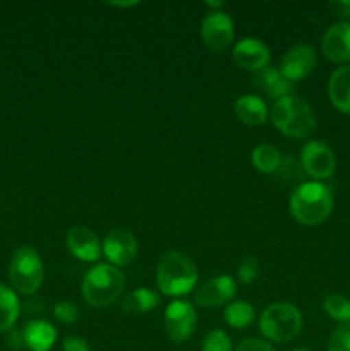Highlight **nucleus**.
<instances>
[{
	"label": "nucleus",
	"instance_id": "nucleus-1",
	"mask_svg": "<svg viewBox=\"0 0 350 351\" xmlns=\"http://www.w3.org/2000/svg\"><path fill=\"white\" fill-rule=\"evenodd\" d=\"M199 273L194 261L184 252L170 250L156 266V287L167 297H184L198 287Z\"/></svg>",
	"mask_w": 350,
	"mask_h": 351
},
{
	"label": "nucleus",
	"instance_id": "nucleus-2",
	"mask_svg": "<svg viewBox=\"0 0 350 351\" xmlns=\"http://www.w3.org/2000/svg\"><path fill=\"white\" fill-rule=\"evenodd\" d=\"M333 211V194L321 182H304L290 197V213L305 226L321 225Z\"/></svg>",
	"mask_w": 350,
	"mask_h": 351
},
{
	"label": "nucleus",
	"instance_id": "nucleus-3",
	"mask_svg": "<svg viewBox=\"0 0 350 351\" xmlns=\"http://www.w3.org/2000/svg\"><path fill=\"white\" fill-rule=\"evenodd\" d=\"M271 122L281 134L292 139H304L316 129V115L312 106L305 99L294 95L275 99L271 106Z\"/></svg>",
	"mask_w": 350,
	"mask_h": 351
},
{
	"label": "nucleus",
	"instance_id": "nucleus-4",
	"mask_svg": "<svg viewBox=\"0 0 350 351\" xmlns=\"http://www.w3.org/2000/svg\"><path fill=\"white\" fill-rule=\"evenodd\" d=\"M124 285H126V278L120 273L119 267L106 263L95 264L84 274V280H82V297H84V300L91 307H108L120 297Z\"/></svg>",
	"mask_w": 350,
	"mask_h": 351
},
{
	"label": "nucleus",
	"instance_id": "nucleus-5",
	"mask_svg": "<svg viewBox=\"0 0 350 351\" xmlns=\"http://www.w3.org/2000/svg\"><path fill=\"white\" fill-rule=\"evenodd\" d=\"M301 311L288 302L271 304L259 317V331L268 341L288 343L301 335Z\"/></svg>",
	"mask_w": 350,
	"mask_h": 351
},
{
	"label": "nucleus",
	"instance_id": "nucleus-6",
	"mask_svg": "<svg viewBox=\"0 0 350 351\" xmlns=\"http://www.w3.org/2000/svg\"><path fill=\"white\" fill-rule=\"evenodd\" d=\"M9 280L21 295H33L41 288L45 267L40 254L30 245H23L12 254L9 264Z\"/></svg>",
	"mask_w": 350,
	"mask_h": 351
},
{
	"label": "nucleus",
	"instance_id": "nucleus-7",
	"mask_svg": "<svg viewBox=\"0 0 350 351\" xmlns=\"http://www.w3.org/2000/svg\"><path fill=\"white\" fill-rule=\"evenodd\" d=\"M165 332L172 343H184L198 328V312L187 300H174L165 308Z\"/></svg>",
	"mask_w": 350,
	"mask_h": 351
},
{
	"label": "nucleus",
	"instance_id": "nucleus-8",
	"mask_svg": "<svg viewBox=\"0 0 350 351\" xmlns=\"http://www.w3.org/2000/svg\"><path fill=\"white\" fill-rule=\"evenodd\" d=\"M233 21L223 10H211L201 23V40L215 53H223L233 43Z\"/></svg>",
	"mask_w": 350,
	"mask_h": 351
},
{
	"label": "nucleus",
	"instance_id": "nucleus-9",
	"mask_svg": "<svg viewBox=\"0 0 350 351\" xmlns=\"http://www.w3.org/2000/svg\"><path fill=\"white\" fill-rule=\"evenodd\" d=\"M301 165L305 175L318 180L333 177L336 170V158L331 147L321 141H311L301 151Z\"/></svg>",
	"mask_w": 350,
	"mask_h": 351
},
{
	"label": "nucleus",
	"instance_id": "nucleus-10",
	"mask_svg": "<svg viewBox=\"0 0 350 351\" xmlns=\"http://www.w3.org/2000/svg\"><path fill=\"white\" fill-rule=\"evenodd\" d=\"M137 240L132 232L126 228H113L106 233L102 243V252L108 264L115 267L129 266L137 257Z\"/></svg>",
	"mask_w": 350,
	"mask_h": 351
},
{
	"label": "nucleus",
	"instance_id": "nucleus-11",
	"mask_svg": "<svg viewBox=\"0 0 350 351\" xmlns=\"http://www.w3.org/2000/svg\"><path fill=\"white\" fill-rule=\"evenodd\" d=\"M237 293V283L229 274L215 276L211 280L205 281L201 287L196 290L194 302L198 307L202 308H216L226 305Z\"/></svg>",
	"mask_w": 350,
	"mask_h": 351
},
{
	"label": "nucleus",
	"instance_id": "nucleus-12",
	"mask_svg": "<svg viewBox=\"0 0 350 351\" xmlns=\"http://www.w3.org/2000/svg\"><path fill=\"white\" fill-rule=\"evenodd\" d=\"M316 62H318V55L314 48L307 43H299L283 55L278 69L288 81L295 82L307 77L314 71Z\"/></svg>",
	"mask_w": 350,
	"mask_h": 351
},
{
	"label": "nucleus",
	"instance_id": "nucleus-13",
	"mask_svg": "<svg viewBox=\"0 0 350 351\" xmlns=\"http://www.w3.org/2000/svg\"><path fill=\"white\" fill-rule=\"evenodd\" d=\"M65 245L69 252L82 263H96L103 256L100 239L88 226H72L65 235Z\"/></svg>",
	"mask_w": 350,
	"mask_h": 351
},
{
	"label": "nucleus",
	"instance_id": "nucleus-14",
	"mask_svg": "<svg viewBox=\"0 0 350 351\" xmlns=\"http://www.w3.org/2000/svg\"><path fill=\"white\" fill-rule=\"evenodd\" d=\"M233 60L240 69L257 72L268 67L271 62V51L261 40L253 36L242 38L233 47Z\"/></svg>",
	"mask_w": 350,
	"mask_h": 351
},
{
	"label": "nucleus",
	"instance_id": "nucleus-15",
	"mask_svg": "<svg viewBox=\"0 0 350 351\" xmlns=\"http://www.w3.org/2000/svg\"><path fill=\"white\" fill-rule=\"evenodd\" d=\"M321 50L335 64L350 62V23H335L321 38Z\"/></svg>",
	"mask_w": 350,
	"mask_h": 351
},
{
	"label": "nucleus",
	"instance_id": "nucleus-16",
	"mask_svg": "<svg viewBox=\"0 0 350 351\" xmlns=\"http://www.w3.org/2000/svg\"><path fill=\"white\" fill-rule=\"evenodd\" d=\"M253 84L257 89L273 99H280L283 96H290L294 91V82L288 81L278 67H264L261 71L253 72Z\"/></svg>",
	"mask_w": 350,
	"mask_h": 351
},
{
	"label": "nucleus",
	"instance_id": "nucleus-17",
	"mask_svg": "<svg viewBox=\"0 0 350 351\" xmlns=\"http://www.w3.org/2000/svg\"><path fill=\"white\" fill-rule=\"evenodd\" d=\"M57 329L43 319L27 322L23 331V343L31 351H50L57 341Z\"/></svg>",
	"mask_w": 350,
	"mask_h": 351
},
{
	"label": "nucleus",
	"instance_id": "nucleus-18",
	"mask_svg": "<svg viewBox=\"0 0 350 351\" xmlns=\"http://www.w3.org/2000/svg\"><path fill=\"white\" fill-rule=\"evenodd\" d=\"M235 115L242 123L250 127L263 125L268 120V106L257 95H242L235 101Z\"/></svg>",
	"mask_w": 350,
	"mask_h": 351
},
{
	"label": "nucleus",
	"instance_id": "nucleus-19",
	"mask_svg": "<svg viewBox=\"0 0 350 351\" xmlns=\"http://www.w3.org/2000/svg\"><path fill=\"white\" fill-rule=\"evenodd\" d=\"M328 95L333 106L350 115V65L336 69L328 82Z\"/></svg>",
	"mask_w": 350,
	"mask_h": 351
},
{
	"label": "nucleus",
	"instance_id": "nucleus-20",
	"mask_svg": "<svg viewBox=\"0 0 350 351\" xmlns=\"http://www.w3.org/2000/svg\"><path fill=\"white\" fill-rule=\"evenodd\" d=\"M160 304V295L150 288H137L127 293L122 300V311L127 315H143L151 312Z\"/></svg>",
	"mask_w": 350,
	"mask_h": 351
},
{
	"label": "nucleus",
	"instance_id": "nucleus-21",
	"mask_svg": "<svg viewBox=\"0 0 350 351\" xmlns=\"http://www.w3.org/2000/svg\"><path fill=\"white\" fill-rule=\"evenodd\" d=\"M223 319L233 329L250 328L256 321V308L249 302H230L225 307V312H223Z\"/></svg>",
	"mask_w": 350,
	"mask_h": 351
},
{
	"label": "nucleus",
	"instance_id": "nucleus-22",
	"mask_svg": "<svg viewBox=\"0 0 350 351\" xmlns=\"http://www.w3.org/2000/svg\"><path fill=\"white\" fill-rule=\"evenodd\" d=\"M21 314V304L12 288L0 283V331H7L16 324Z\"/></svg>",
	"mask_w": 350,
	"mask_h": 351
},
{
	"label": "nucleus",
	"instance_id": "nucleus-23",
	"mask_svg": "<svg viewBox=\"0 0 350 351\" xmlns=\"http://www.w3.org/2000/svg\"><path fill=\"white\" fill-rule=\"evenodd\" d=\"M250 161H253V167L261 173H277L281 163V154L271 144H259L253 149Z\"/></svg>",
	"mask_w": 350,
	"mask_h": 351
},
{
	"label": "nucleus",
	"instance_id": "nucleus-24",
	"mask_svg": "<svg viewBox=\"0 0 350 351\" xmlns=\"http://www.w3.org/2000/svg\"><path fill=\"white\" fill-rule=\"evenodd\" d=\"M323 307L333 321H338L340 324L350 321V300L343 295H329L325 298Z\"/></svg>",
	"mask_w": 350,
	"mask_h": 351
},
{
	"label": "nucleus",
	"instance_id": "nucleus-25",
	"mask_svg": "<svg viewBox=\"0 0 350 351\" xmlns=\"http://www.w3.org/2000/svg\"><path fill=\"white\" fill-rule=\"evenodd\" d=\"M232 339L223 329H211L202 338L201 351H232Z\"/></svg>",
	"mask_w": 350,
	"mask_h": 351
},
{
	"label": "nucleus",
	"instance_id": "nucleus-26",
	"mask_svg": "<svg viewBox=\"0 0 350 351\" xmlns=\"http://www.w3.org/2000/svg\"><path fill=\"white\" fill-rule=\"evenodd\" d=\"M328 351H350V321L333 329L328 339Z\"/></svg>",
	"mask_w": 350,
	"mask_h": 351
},
{
	"label": "nucleus",
	"instance_id": "nucleus-27",
	"mask_svg": "<svg viewBox=\"0 0 350 351\" xmlns=\"http://www.w3.org/2000/svg\"><path fill=\"white\" fill-rule=\"evenodd\" d=\"M237 276L239 281L244 285H250L256 281V278L259 276V263L254 256H247L240 261L239 269H237Z\"/></svg>",
	"mask_w": 350,
	"mask_h": 351
},
{
	"label": "nucleus",
	"instance_id": "nucleus-28",
	"mask_svg": "<svg viewBox=\"0 0 350 351\" xmlns=\"http://www.w3.org/2000/svg\"><path fill=\"white\" fill-rule=\"evenodd\" d=\"M54 315L64 324H74L79 319V308L72 300H60L54 305Z\"/></svg>",
	"mask_w": 350,
	"mask_h": 351
},
{
	"label": "nucleus",
	"instance_id": "nucleus-29",
	"mask_svg": "<svg viewBox=\"0 0 350 351\" xmlns=\"http://www.w3.org/2000/svg\"><path fill=\"white\" fill-rule=\"evenodd\" d=\"M277 173L280 177H285L287 180H297V178H302L304 170H302V165L294 156H287L281 158V163L278 167Z\"/></svg>",
	"mask_w": 350,
	"mask_h": 351
},
{
	"label": "nucleus",
	"instance_id": "nucleus-30",
	"mask_svg": "<svg viewBox=\"0 0 350 351\" xmlns=\"http://www.w3.org/2000/svg\"><path fill=\"white\" fill-rule=\"evenodd\" d=\"M235 351H277L270 341L259 338H246L237 345Z\"/></svg>",
	"mask_w": 350,
	"mask_h": 351
},
{
	"label": "nucleus",
	"instance_id": "nucleus-31",
	"mask_svg": "<svg viewBox=\"0 0 350 351\" xmlns=\"http://www.w3.org/2000/svg\"><path fill=\"white\" fill-rule=\"evenodd\" d=\"M62 350L64 351H91L88 341L84 338H79V336H69L62 343Z\"/></svg>",
	"mask_w": 350,
	"mask_h": 351
},
{
	"label": "nucleus",
	"instance_id": "nucleus-32",
	"mask_svg": "<svg viewBox=\"0 0 350 351\" xmlns=\"http://www.w3.org/2000/svg\"><path fill=\"white\" fill-rule=\"evenodd\" d=\"M336 9L340 10V14H342V16H347L350 19V0L336 3Z\"/></svg>",
	"mask_w": 350,
	"mask_h": 351
},
{
	"label": "nucleus",
	"instance_id": "nucleus-33",
	"mask_svg": "<svg viewBox=\"0 0 350 351\" xmlns=\"http://www.w3.org/2000/svg\"><path fill=\"white\" fill-rule=\"evenodd\" d=\"M108 5H113V7H119V9H122V7H134L137 5V2H110Z\"/></svg>",
	"mask_w": 350,
	"mask_h": 351
},
{
	"label": "nucleus",
	"instance_id": "nucleus-34",
	"mask_svg": "<svg viewBox=\"0 0 350 351\" xmlns=\"http://www.w3.org/2000/svg\"><path fill=\"white\" fill-rule=\"evenodd\" d=\"M206 5L215 10H220V7H223V2H206Z\"/></svg>",
	"mask_w": 350,
	"mask_h": 351
},
{
	"label": "nucleus",
	"instance_id": "nucleus-35",
	"mask_svg": "<svg viewBox=\"0 0 350 351\" xmlns=\"http://www.w3.org/2000/svg\"><path fill=\"white\" fill-rule=\"evenodd\" d=\"M294 351H311V350H304V348H302V350H294Z\"/></svg>",
	"mask_w": 350,
	"mask_h": 351
}]
</instances>
